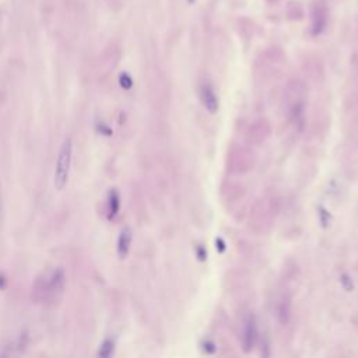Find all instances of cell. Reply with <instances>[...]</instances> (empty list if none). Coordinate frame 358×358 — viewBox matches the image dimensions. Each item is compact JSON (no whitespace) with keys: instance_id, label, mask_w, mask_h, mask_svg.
I'll return each mask as SVG.
<instances>
[{"instance_id":"6da1fadb","label":"cell","mask_w":358,"mask_h":358,"mask_svg":"<svg viewBox=\"0 0 358 358\" xmlns=\"http://www.w3.org/2000/svg\"><path fill=\"white\" fill-rule=\"evenodd\" d=\"M73 158V142L72 137H66L62 143L55 167V188L56 190H63L66 188L70 176V167Z\"/></svg>"},{"instance_id":"7a4b0ae2","label":"cell","mask_w":358,"mask_h":358,"mask_svg":"<svg viewBox=\"0 0 358 358\" xmlns=\"http://www.w3.org/2000/svg\"><path fill=\"white\" fill-rule=\"evenodd\" d=\"M65 280H66V277H65V271L62 267L49 271L42 279H38L35 288L38 298L41 301H48L51 298L56 297V294L62 292L63 287H65Z\"/></svg>"},{"instance_id":"3957f363","label":"cell","mask_w":358,"mask_h":358,"mask_svg":"<svg viewBox=\"0 0 358 358\" xmlns=\"http://www.w3.org/2000/svg\"><path fill=\"white\" fill-rule=\"evenodd\" d=\"M329 21L328 3L325 0H315L311 10V32L313 36L322 34Z\"/></svg>"},{"instance_id":"277c9868","label":"cell","mask_w":358,"mask_h":358,"mask_svg":"<svg viewBox=\"0 0 358 358\" xmlns=\"http://www.w3.org/2000/svg\"><path fill=\"white\" fill-rule=\"evenodd\" d=\"M202 101L205 104V108L210 113H215L218 109V98L215 95L214 90L209 83H205L202 87Z\"/></svg>"},{"instance_id":"5b68a950","label":"cell","mask_w":358,"mask_h":358,"mask_svg":"<svg viewBox=\"0 0 358 358\" xmlns=\"http://www.w3.org/2000/svg\"><path fill=\"white\" fill-rule=\"evenodd\" d=\"M130 244H132V230L129 227H125L119 234L118 246H116V251L121 259H125L128 256L130 251Z\"/></svg>"},{"instance_id":"8992f818","label":"cell","mask_w":358,"mask_h":358,"mask_svg":"<svg viewBox=\"0 0 358 358\" xmlns=\"http://www.w3.org/2000/svg\"><path fill=\"white\" fill-rule=\"evenodd\" d=\"M256 340V323L253 316H249V319L246 321L245 330H244V350L249 351Z\"/></svg>"},{"instance_id":"52a82bcc","label":"cell","mask_w":358,"mask_h":358,"mask_svg":"<svg viewBox=\"0 0 358 358\" xmlns=\"http://www.w3.org/2000/svg\"><path fill=\"white\" fill-rule=\"evenodd\" d=\"M121 209V196L118 190L111 189L108 193V220H113Z\"/></svg>"},{"instance_id":"ba28073f","label":"cell","mask_w":358,"mask_h":358,"mask_svg":"<svg viewBox=\"0 0 358 358\" xmlns=\"http://www.w3.org/2000/svg\"><path fill=\"white\" fill-rule=\"evenodd\" d=\"M279 317L282 323H287L291 317V301L288 298H283V301L280 302L279 307Z\"/></svg>"},{"instance_id":"9c48e42d","label":"cell","mask_w":358,"mask_h":358,"mask_svg":"<svg viewBox=\"0 0 358 358\" xmlns=\"http://www.w3.org/2000/svg\"><path fill=\"white\" fill-rule=\"evenodd\" d=\"M287 14L292 20H300L302 15H304V10H302L301 5L298 2H290L287 5Z\"/></svg>"},{"instance_id":"30bf717a","label":"cell","mask_w":358,"mask_h":358,"mask_svg":"<svg viewBox=\"0 0 358 358\" xmlns=\"http://www.w3.org/2000/svg\"><path fill=\"white\" fill-rule=\"evenodd\" d=\"M113 350H115V343H113V340H111V339H107V340H104V343L100 346V350H98V355L100 357H111L113 354Z\"/></svg>"},{"instance_id":"8fae6325","label":"cell","mask_w":358,"mask_h":358,"mask_svg":"<svg viewBox=\"0 0 358 358\" xmlns=\"http://www.w3.org/2000/svg\"><path fill=\"white\" fill-rule=\"evenodd\" d=\"M119 84H121V87L123 90H130L132 86H133V80H132V77L129 76L128 73H122L119 76Z\"/></svg>"},{"instance_id":"7c38bea8","label":"cell","mask_w":358,"mask_h":358,"mask_svg":"<svg viewBox=\"0 0 358 358\" xmlns=\"http://www.w3.org/2000/svg\"><path fill=\"white\" fill-rule=\"evenodd\" d=\"M97 130L101 134H105V136H111V134H112L111 128H108L105 123H97Z\"/></svg>"},{"instance_id":"4fadbf2b","label":"cell","mask_w":358,"mask_h":358,"mask_svg":"<svg viewBox=\"0 0 358 358\" xmlns=\"http://www.w3.org/2000/svg\"><path fill=\"white\" fill-rule=\"evenodd\" d=\"M342 284H343L344 288H346L347 291H350V290L353 288V280H350V277H348L347 274H343V276H342Z\"/></svg>"},{"instance_id":"5bb4252c","label":"cell","mask_w":358,"mask_h":358,"mask_svg":"<svg viewBox=\"0 0 358 358\" xmlns=\"http://www.w3.org/2000/svg\"><path fill=\"white\" fill-rule=\"evenodd\" d=\"M197 256H199L200 261H203V259L206 257V252L203 246H197Z\"/></svg>"},{"instance_id":"9a60e30c","label":"cell","mask_w":358,"mask_h":358,"mask_svg":"<svg viewBox=\"0 0 358 358\" xmlns=\"http://www.w3.org/2000/svg\"><path fill=\"white\" fill-rule=\"evenodd\" d=\"M188 2H189V3H193V2H196V0H188Z\"/></svg>"},{"instance_id":"2e32d148","label":"cell","mask_w":358,"mask_h":358,"mask_svg":"<svg viewBox=\"0 0 358 358\" xmlns=\"http://www.w3.org/2000/svg\"><path fill=\"white\" fill-rule=\"evenodd\" d=\"M0 210H2V197H0Z\"/></svg>"}]
</instances>
